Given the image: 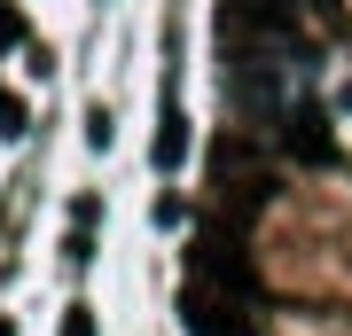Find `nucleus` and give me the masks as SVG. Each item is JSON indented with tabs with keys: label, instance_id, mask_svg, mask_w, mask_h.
<instances>
[{
	"label": "nucleus",
	"instance_id": "obj_3",
	"mask_svg": "<svg viewBox=\"0 0 352 336\" xmlns=\"http://www.w3.org/2000/svg\"><path fill=\"white\" fill-rule=\"evenodd\" d=\"M180 328H188V336H251L243 298H227V289L196 282V274H188V289H180Z\"/></svg>",
	"mask_w": 352,
	"mask_h": 336
},
{
	"label": "nucleus",
	"instance_id": "obj_10",
	"mask_svg": "<svg viewBox=\"0 0 352 336\" xmlns=\"http://www.w3.org/2000/svg\"><path fill=\"white\" fill-rule=\"evenodd\" d=\"M0 336H16V328H8V321H0Z\"/></svg>",
	"mask_w": 352,
	"mask_h": 336
},
{
	"label": "nucleus",
	"instance_id": "obj_6",
	"mask_svg": "<svg viewBox=\"0 0 352 336\" xmlns=\"http://www.w3.org/2000/svg\"><path fill=\"white\" fill-rule=\"evenodd\" d=\"M188 164V117H180V102H164L157 117V172H180Z\"/></svg>",
	"mask_w": 352,
	"mask_h": 336
},
{
	"label": "nucleus",
	"instance_id": "obj_5",
	"mask_svg": "<svg viewBox=\"0 0 352 336\" xmlns=\"http://www.w3.org/2000/svg\"><path fill=\"white\" fill-rule=\"evenodd\" d=\"M227 24H258V32H289L298 0H227Z\"/></svg>",
	"mask_w": 352,
	"mask_h": 336
},
{
	"label": "nucleus",
	"instance_id": "obj_1",
	"mask_svg": "<svg viewBox=\"0 0 352 336\" xmlns=\"http://www.w3.org/2000/svg\"><path fill=\"white\" fill-rule=\"evenodd\" d=\"M188 274L227 289V298H251L258 289V258L243 250V227L235 212H196V235H188Z\"/></svg>",
	"mask_w": 352,
	"mask_h": 336
},
{
	"label": "nucleus",
	"instance_id": "obj_8",
	"mask_svg": "<svg viewBox=\"0 0 352 336\" xmlns=\"http://www.w3.org/2000/svg\"><path fill=\"white\" fill-rule=\"evenodd\" d=\"M0 133H8V141L24 133V102H0Z\"/></svg>",
	"mask_w": 352,
	"mask_h": 336
},
{
	"label": "nucleus",
	"instance_id": "obj_7",
	"mask_svg": "<svg viewBox=\"0 0 352 336\" xmlns=\"http://www.w3.org/2000/svg\"><path fill=\"white\" fill-rule=\"evenodd\" d=\"M63 336H94V313H87V305H71V313H63Z\"/></svg>",
	"mask_w": 352,
	"mask_h": 336
},
{
	"label": "nucleus",
	"instance_id": "obj_2",
	"mask_svg": "<svg viewBox=\"0 0 352 336\" xmlns=\"http://www.w3.org/2000/svg\"><path fill=\"white\" fill-rule=\"evenodd\" d=\"M212 188H219V212H266V203H274V172H266L258 164V149L243 133H219L212 141Z\"/></svg>",
	"mask_w": 352,
	"mask_h": 336
},
{
	"label": "nucleus",
	"instance_id": "obj_9",
	"mask_svg": "<svg viewBox=\"0 0 352 336\" xmlns=\"http://www.w3.org/2000/svg\"><path fill=\"white\" fill-rule=\"evenodd\" d=\"M0 39H24V16L16 8H0Z\"/></svg>",
	"mask_w": 352,
	"mask_h": 336
},
{
	"label": "nucleus",
	"instance_id": "obj_4",
	"mask_svg": "<svg viewBox=\"0 0 352 336\" xmlns=\"http://www.w3.org/2000/svg\"><path fill=\"white\" fill-rule=\"evenodd\" d=\"M282 141H289L298 164H329V117L321 110H289L282 117Z\"/></svg>",
	"mask_w": 352,
	"mask_h": 336
}]
</instances>
